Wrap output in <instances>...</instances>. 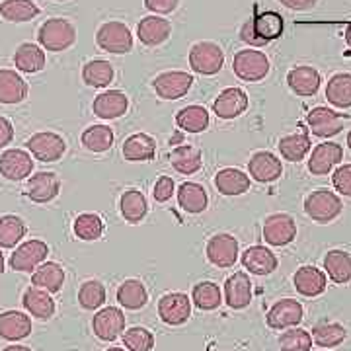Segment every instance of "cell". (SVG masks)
I'll return each instance as SVG.
<instances>
[{"instance_id":"e575fe53","label":"cell","mask_w":351,"mask_h":351,"mask_svg":"<svg viewBox=\"0 0 351 351\" xmlns=\"http://www.w3.org/2000/svg\"><path fill=\"white\" fill-rule=\"evenodd\" d=\"M117 302L125 306L127 311H138L149 302V293L143 281L138 279H127L117 289Z\"/></svg>"},{"instance_id":"7a4b0ae2","label":"cell","mask_w":351,"mask_h":351,"mask_svg":"<svg viewBox=\"0 0 351 351\" xmlns=\"http://www.w3.org/2000/svg\"><path fill=\"white\" fill-rule=\"evenodd\" d=\"M38 39L47 51L59 53V51L69 49L75 43L76 29L75 25L64 18H51L39 27Z\"/></svg>"},{"instance_id":"c3c4849f","label":"cell","mask_w":351,"mask_h":351,"mask_svg":"<svg viewBox=\"0 0 351 351\" xmlns=\"http://www.w3.org/2000/svg\"><path fill=\"white\" fill-rule=\"evenodd\" d=\"M73 230H75V234L80 240H86V242L98 240L104 234V221H101L98 215L82 213L75 219Z\"/></svg>"},{"instance_id":"cb8c5ba5","label":"cell","mask_w":351,"mask_h":351,"mask_svg":"<svg viewBox=\"0 0 351 351\" xmlns=\"http://www.w3.org/2000/svg\"><path fill=\"white\" fill-rule=\"evenodd\" d=\"M127 108H129V98L121 90H108L100 94L94 100V115H98L101 119H117L121 115H125Z\"/></svg>"},{"instance_id":"94428289","label":"cell","mask_w":351,"mask_h":351,"mask_svg":"<svg viewBox=\"0 0 351 351\" xmlns=\"http://www.w3.org/2000/svg\"><path fill=\"white\" fill-rule=\"evenodd\" d=\"M4 271V256H2V252H0V274Z\"/></svg>"},{"instance_id":"91938a15","label":"cell","mask_w":351,"mask_h":351,"mask_svg":"<svg viewBox=\"0 0 351 351\" xmlns=\"http://www.w3.org/2000/svg\"><path fill=\"white\" fill-rule=\"evenodd\" d=\"M346 41L350 43V47H351V22L348 24V27H346Z\"/></svg>"},{"instance_id":"f907efd6","label":"cell","mask_w":351,"mask_h":351,"mask_svg":"<svg viewBox=\"0 0 351 351\" xmlns=\"http://www.w3.org/2000/svg\"><path fill=\"white\" fill-rule=\"evenodd\" d=\"M279 348L281 351H311L313 336H311V332H306L302 328H291L281 334Z\"/></svg>"},{"instance_id":"680465c9","label":"cell","mask_w":351,"mask_h":351,"mask_svg":"<svg viewBox=\"0 0 351 351\" xmlns=\"http://www.w3.org/2000/svg\"><path fill=\"white\" fill-rule=\"evenodd\" d=\"M2 351H32L27 346H8V348H4Z\"/></svg>"},{"instance_id":"74e56055","label":"cell","mask_w":351,"mask_h":351,"mask_svg":"<svg viewBox=\"0 0 351 351\" xmlns=\"http://www.w3.org/2000/svg\"><path fill=\"white\" fill-rule=\"evenodd\" d=\"M176 123L188 133H201L209 127V112L203 106L182 108L176 115Z\"/></svg>"},{"instance_id":"ba28073f","label":"cell","mask_w":351,"mask_h":351,"mask_svg":"<svg viewBox=\"0 0 351 351\" xmlns=\"http://www.w3.org/2000/svg\"><path fill=\"white\" fill-rule=\"evenodd\" d=\"M191 84H193V76L184 71H168L152 80L154 92L162 100H180L182 96L188 94Z\"/></svg>"},{"instance_id":"f546056e","label":"cell","mask_w":351,"mask_h":351,"mask_svg":"<svg viewBox=\"0 0 351 351\" xmlns=\"http://www.w3.org/2000/svg\"><path fill=\"white\" fill-rule=\"evenodd\" d=\"M22 304H24V308L27 313L39 318V320H49L51 316L55 314V301L51 299V295L45 289H25L24 297H22Z\"/></svg>"},{"instance_id":"f1b7e54d","label":"cell","mask_w":351,"mask_h":351,"mask_svg":"<svg viewBox=\"0 0 351 351\" xmlns=\"http://www.w3.org/2000/svg\"><path fill=\"white\" fill-rule=\"evenodd\" d=\"M215 188L223 195H242L250 189V176L239 168H223L215 174Z\"/></svg>"},{"instance_id":"83f0119b","label":"cell","mask_w":351,"mask_h":351,"mask_svg":"<svg viewBox=\"0 0 351 351\" xmlns=\"http://www.w3.org/2000/svg\"><path fill=\"white\" fill-rule=\"evenodd\" d=\"M27 96V82L16 71L2 69L0 71V104L14 106L25 100Z\"/></svg>"},{"instance_id":"7dc6e473","label":"cell","mask_w":351,"mask_h":351,"mask_svg":"<svg viewBox=\"0 0 351 351\" xmlns=\"http://www.w3.org/2000/svg\"><path fill=\"white\" fill-rule=\"evenodd\" d=\"M82 145L90 152L110 151L113 145V131L106 125H90L82 133Z\"/></svg>"},{"instance_id":"9f6ffc18","label":"cell","mask_w":351,"mask_h":351,"mask_svg":"<svg viewBox=\"0 0 351 351\" xmlns=\"http://www.w3.org/2000/svg\"><path fill=\"white\" fill-rule=\"evenodd\" d=\"M12 137H14L12 123H10L6 117H2V115H0V149H2V147H6V145H10Z\"/></svg>"},{"instance_id":"bcb514c9","label":"cell","mask_w":351,"mask_h":351,"mask_svg":"<svg viewBox=\"0 0 351 351\" xmlns=\"http://www.w3.org/2000/svg\"><path fill=\"white\" fill-rule=\"evenodd\" d=\"M82 80L92 88L108 86L113 80V66L104 59L88 61L82 69Z\"/></svg>"},{"instance_id":"60d3db41","label":"cell","mask_w":351,"mask_h":351,"mask_svg":"<svg viewBox=\"0 0 351 351\" xmlns=\"http://www.w3.org/2000/svg\"><path fill=\"white\" fill-rule=\"evenodd\" d=\"M119 207H121V215L125 217L127 223H141L149 211L147 197L137 189H127L121 195Z\"/></svg>"},{"instance_id":"44dd1931","label":"cell","mask_w":351,"mask_h":351,"mask_svg":"<svg viewBox=\"0 0 351 351\" xmlns=\"http://www.w3.org/2000/svg\"><path fill=\"white\" fill-rule=\"evenodd\" d=\"M225 301L230 308H246L252 301V281L244 271L230 276L225 281Z\"/></svg>"},{"instance_id":"d6a6232c","label":"cell","mask_w":351,"mask_h":351,"mask_svg":"<svg viewBox=\"0 0 351 351\" xmlns=\"http://www.w3.org/2000/svg\"><path fill=\"white\" fill-rule=\"evenodd\" d=\"M14 64L18 71L27 73V75H34L43 71L45 66V53L38 47L36 43H22L16 53H14Z\"/></svg>"},{"instance_id":"816d5d0a","label":"cell","mask_w":351,"mask_h":351,"mask_svg":"<svg viewBox=\"0 0 351 351\" xmlns=\"http://www.w3.org/2000/svg\"><path fill=\"white\" fill-rule=\"evenodd\" d=\"M123 346L129 351H151L154 348V336L147 328L133 326L123 332Z\"/></svg>"},{"instance_id":"f6af8a7d","label":"cell","mask_w":351,"mask_h":351,"mask_svg":"<svg viewBox=\"0 0 351 351\" xmlns=\"http://www.w3.org/2000/svg\"><path fill=\"white\" fill-rule=\"evenodd\" d=\"M27 232L25 223L16 215L0 217V248H14Z\"/></svg>"},{"instance_id":"4dcf8cb0","label":"cell","mask_w":351,"mask_h":351,"mask_svg":"<svg viewBox=\"0 0 351 351\" xmlns=\"http://www.w3.org/2000/svg\"><path fill=\"white\" fill-rule=\"evenodd\" d=\"M154 154H156V143L145 133H135L123 143V158L129 162H147L154 158Z\"/></svg>"},{"instance_id":"681fc988","label":"cell","mask_w":351,"mask_h":351,"mask_svg":"<svg viewBox=\"0 0 351 351\" xmlns=\"http://www.w3.org/2000/svg\"><path fill=\"white\" fill-rule=\"evenodd\" d=\"M78 302L82 308L86 311H96L106 302V287L104 283L96 281V279H88L80 285L78 291Z\"/></svg>"},{"instance_id":"277c9868","label":"cell","mask_w":351,"mask_h":351,"mask_svg":"<svg viewBox=\"0 0 351 351\" xmlns=\"http://www.w3.org/2000/svg\"><path fill=\"white\" fill-rule=\"evenodd\" d=\"M225 64V53L213 41H199L189 51V66L199 75H217Z\"/></svg>"},{"instance_id":"11a10c76","label":"cell","mask_w":351,"mask_h":351,"mask_svg":"<svg viewBox=\"0 0 351 351\" xmlns=\"http://www.w3.org/2000/svg\"><path fill=\"white\" fill-rule=\"evenodd\" d=\"M180 0H145V6L154 14H170L178 8Z\"/></svg>"},{"instance_id":"ffe728a7","label":"cell","mask_w":351,"mask_h":351,"mask_svg":"<svg viewBox=\"0 0 351 351\" xmlns=\"http://www.w3.org/2000/svg\"><path fill=\"white\" fill-rule=\"evenodd\" d=\"M248 172L250 176L260 182V184H269V182H276L279 176L283 174V166L281 160L277 158L276 154L267 151L256 152L248 162Z\"/></svg>"},{"instance_id":"9c48e42d","label":"cell","mask_w":351,"mask_h":351,"mask_svg":"<svg viewBox=\"0 0 351 351\" xmlns=\"http://www.w3.org/2000/svg\"><path fill=\"white\" fill-rule=\"evenodd\" d=\"M158 316L168 326H182L191 316V301L184 293H168L158 301Z\"/></svg>"},{"instance_id":"6125c7cd","label":"cell","mask_w":351,"mask_h":351,"mask_svg":"<svg viewBox=\"0 0 351 351\" xmlns=\"http://www.w3.org/2000/svg\"><path fill=\"white\" fill-rule=\"evenodd\" d=\"M348 147H350V149H351V131H350V133H348Z\"/></svg>"},{"instance_id":"836d02e7","label":"cell","mask_w":351,"mask_h":351,"mask_svg":"<svg viewBox=\"0 0 351 351\" xmlns=\"http://www.w3.org/2000/svg\"><path fill=\"white\" fill-rule=\"evenodd\" d=\"M207 191L195 182H186L178 189V203L188 213H203L207 209Z\"/></svg>"},{"instance_id":"8fae6325","label":"cell","mask_w":351,"mask_h":351,"mask_svg":"<svg viewBox=\"0 0 351 351\" xmlns=\"http://www.w3.org/2000/svg\"><path fill=\"white\" fill-rule=\"evenodd\" d=\"M47 254H49V246L43 240H27L24 244H20L10 256V267L16 271L38 269L39 265L45 262Z\"/></svg>"},{"instance_id":"8d00e7d4","label":"cell","mask_w":351,"mask_h":351,"mask_svg":"<svg viewBox=\"0 0 351 351\" xmlns=\"http://www.w3.org/2000/svg\"><path fill=\"white\" fill-rule=\"evenodd\" d=\"M326 98L336 108H351V75L338 73L328 80Z\"/></svg>"},{"instance_id":"52a82bcc","label":"cell","mask_w":351,"mask_h":351,"mask_svg":"<svg viewBox=\"0 0 351 351\" xmlns=\"http://www.w3.org/2000/svg\"><path fill=\"white\" fill-rule=\"evenodd\" d=\"M96 41L100 45V49L106 53H115V55H123L133 49V36L131 29L121 22H106L96 34Z\"/></svg>"},{"instance_id":"4fadbf2b","label":"cell","mask_w":351,"mask_h":351,"mask_svg":"<svg viewBox=\"0 0 351 351\" xmlns=\"http://www.w3.org/2000/svg\"><path fill=\"white\" fill-rule=\"evenodd\" d=\"M302 316H304V308L301 302L295 299H281L269 308L265 320H267V326L274 330H287V328L299 326Z\"/></svg>"},{"instance_id":"7bdbcfd3","label":"cell","mask_w":351,"mask_h":351,"mask_svg":"<svg viewBox=\"0 0 351 351\" xmlns=\"http://www.w3.org/2000/svg\"><path fill=\"white\" fill-rule=\"evenodd\" d=\"M346 338H348V332L338 322L324 320L313 328V341L318 348H336Z\"/></svg>"},{"instance_id":"3957f363","label":"cell","mask_w":351,"mask_h":351,"mask_svg":"<svg viewBox=\"0 0 351 351\" xmlns=\"http://www.w3.org/2000/svg\"><path fill=\"white\" fill-rule=\"evenodd\" d=\"M343 205L334 191L326 188L314 189L313 193L304 199V213L316 223H330L341 213Z\"/></svg>"},{"instance_id":"7402d4cb","label":"cell","mask_w":351,"mask_h":351,"mask_svg":"<svg viewBox=\"0 0 351 351\" xmlns=\"http://www.w3.org/2000/svg\"><path fill=\"white\" fill-rule=\"evenodd\" d=\"M293 283L302 297H318L326 289V274L314 265H302L293 276Z\"/></svg>"},{"instance_id":"db71d44e","label":"cell","mask_w":351,"mask_h":351,"mask_svg":"<svg viewBox=\"0 0 351 351\" xmlns=\"http://www.w3.org/2000/svg\"><path fill=\"white\" fill-rule=\"evenodd\" d=\"M174 180L170 176H160L158 182L154 184V189H152V197L158 201V203H164L168 201L172 195H174Z\"/></svg>"},{"instance_id":"f35d334b","label":"cell","mask_w":351,"mask_h":351,"mask_svg":"<svg viewBox=\"0 0 351 351\" xmlns=\"http://www.w3.org/2000/svg\"><path fill=\"white\" fill-rule=\"evenodd\" d=\"M170 162L174 166L176 172L180 174H195L197 170H201L203 166V158H201V152L195 147H189V145H182L172 151L170 154Z\"/></svg>"},{"instance_id":"d590c367","label":"cell","mask_w":351,"mask_h":351,"mask_svg":"<svg viewBox=\"0 0 351 351\" xmlns=\"http://www.w3.org/2000/svg\"><path fill=\"white\" fill-rule=\"evenodd\" d=\"M324 269L328 277L338 283H350L351 281V256L343 250H330L324 256Z\"/></svg>"},{"instance_id":"be15d7a7","label":"cell","mask_w":351,"mask_h":351,"mask_svg":"<svg viewBox=\"0 0 351 351\" xmlns=\"http://www.w3.org/2000/svg\"><path fill=\"white\" fill-rule=\"evenodd\" d=\"M106 351H125V350H121V348H110V350H106Z\"/></svg>"},{"instance_id":"ac0fdd59","label":"cell","mask_w":351,"mask_h":351,"mask_svg":"<svg viewBox=\"0 0 351 351\" xmlns=\"http://www.w3.org/2000/svg\"><path fill=\"white\" fill-rule=\"evenodd\" d=\"M248 108V96L242 88H226L213 101V112L221 119H234Z\"/></svg>"},{"instance_id":"ab89813d","label":"cell","mask_w":351,"mask_h":351,"mask_svg":"<svg viewBox=\"0 0 351 351\" xmlns=\"http://www.w3.org/2000/svg\"><path fill=\"white\" fill-rule=\"evenodd\" d=\"M311 137L308 133H293V135H287L279 141V151H281V156L289 160V162H299L306 156V152L311 151Z\"/></svg>"},{"instance_id":"30bf717a","label":"cell","mask_w":351,"mask_h":351,"mask_svg":"<svg viewBox=\"0 0 351 351\" xmlns=\"http://www.w3.org/2000/svg\"><path fill=\"white\" fill-rule=\"evenodd\" d=\"M297 237V223L291 215H269L263 223V239L271 246H287Z\"/></svg>"},{"instance_id":"5b68a950","label":"cell","mask_w":351,"mask_h":351,"mask_svg":"<svg viewBox=\"0 0 351 351\" xmlns=\"http://www.w3.org/2000/svg\"><path fill=\"white\" fill-rule=\"evenodd\" d=\"M234 75L244 82H260L269 73V61L262 51L244 49L234 55Z\"/></svg>"},{"instance_id":"4316f807","label":"cell","mask_w":351,"mask_h":351,"mask_svg":"<svg viewBox=\"0 0 351 351\" xmlns=\"http://www.w3.org/2000/svg\"><path fill=\"white\" fill-rule=\"evenodd\" d=\"M32 334V318L20 311H6L0 314V338L8 341L27 338Z\"/></svg>"},{"instance_id":"9a60e30c","label":"cell","mask_w":351,"mask_h":351,"mask_svg":"<svg viewBox=\"0 0 351 351\" xmlns=\"http://www.w3.org/2000/svg\"><path fill=\"white\" fill-rule=\"evenodd\" d=\"M346 115H339L330 108H314L313 112L306 115V123L311 127L313 135L316 137H334L338 135L343 127Z\"/></svg>"},{"instance_id":"5bb4252c","label":"cell","mask_w":351,"mask_h":351,"mask_svg":"<svg viewBox=\"0 0 351 351\" xmlns=\"http://www.w3.org/2000/svg\"><path fill=\"white\" fill-rule=\"evenodd\" d=\"M94 334L104 341H113L125 330V314L115 306H106L96 313L92 320Z\"/></svg>"},{"instance_id":"603a6c76","label":"cell","mask_w":351,"mask_h":351,"mask_svg":"<svg viewBox=\"0 0 351 351\" xmlns=\"http://www.w3.org/2000/svg\"><path fill=\"white\" fill-rule=\"evenodd\" d=\"M170 34H172V24L160 16H147L137 25V36L141 43H145L149 47H156V45L164 43L170 38Z\"/></svg>"},{"instance_id":"7c38bea8","label":"cell","mask_w":351,"mask_h":351,"mask_svg":"<svg viewBox=\"0 0 351 351\" xmlns=\"http://www.w3.org/2000/svg\"><path fill=\"white\" fill-rule=\"evenodd\" d=\"M207 260L217 267H232L239 260V240L232 234H215L207 242Z\"/></svg>"},{"instance_id":"d4e9b609","label":"cell","mask_w":351,"mask_h":351,"mask_svg":"<svg viewBox=\"0 0 351 351\" xmlns=\"http://www.w3.org/2000/svg\"><path fill=\"white\" fill-rule=\"evenodd\" d=\"M287 84L297 96L308 98V96H314L318 92V88H320V75H318L316 69L306 66V64L295 66V69L289 71Z\"/></svg>"},{"instance_id":"f5cc1de1","label":"cell","mask_w":351,"mask_h":351,"mask_svg":"<svg viewBox=\"0 0 351 351\" xmlns=\"http://www.w3.org/2000/svg\"><path fill=\"white\" fill-rule=\"evenodd\" d=\"M332 182H334L336 191H339L346 197H351V164L339 166L338 170L334 172V176H332Z\"/></svg>"},{"instance_id":"8992f818","label":"cell","mask_w":351,"mask_h":351,"mask_svg":"<svg viewBox=\"0 0 351 351\" xmlns=\"http://www.w3.org/2000/svg\"><path fill=\"white\" fill-rule=\"evenodd\" d=\"M27 151L32 156L41 162H57L64 152H66V143L61 135L51 133V131H41L27 138L25 143Z\"/></svg>"},{"instance_id":"6da1fadb","label":"cell","mask_w":351,"mask_h":351,"mask_svg":"<svg viewBox=\"0 0 351 351\" xmlns=\"http://www.w3.org/2000/svg\"><path fill=\"white\" fill-rule=\"evenodd\" d=\"M283 34V18L277 12H262L242 25L240 38L250 45H265Z\"/></svg>"},{"instance_id":"b9f144b4","label":"cell","mask_w":351,"mask_h":351,"mask_svg":"<svg viewBox=\"0 0 351 351\" xmlns=\"http://www.w3.org/2000/svg\"><path fill=\"white\" fill-rule=\"evenodd\" d=\"M191 301L199 311H215L221 306L223 295L221 289L213 281H201L191 291Z\"/></svg>"},{"instance_id":"6f0895ef","label":"cell","mask_w":351,"mask_h":351,"mask_svg":"<svg viewBox=\"0 0 351 351\" xmlns=\"http://www.w3.org/2000/svg\"><path fill=\"white\" fill-rule=\"evenodd\" d=\"M281 4H285L291 10H311L316 0H279Z\"/></svg>"},{"instance_id":"d6986e66","label":"cell","mask_w":351,"mask_h":351,"mask_svg":"<svg viewBox=\"0 0 351 351\" xmlns=\"http://www.w3.org/2000/svg\"><path fill=\"white\" fill-rule=\"evenodd\" d=\"M343 149L338 143H320L313 151V156L308 160V170L313 176H328L336 164L341 162Z\"/></svg>"},{"instance_id":"ee69618b","label":"cell","mask_w":351,"mask_h":351,"mask_svg":"<svg viewBox=\"0 0 351 351\" xmlns=\"http://www.w3.org/2000/svg\"><path fill=\"white\" fill-rule=\"evenodd\" d=\"M39 14L32 0H4L0 4V16L8 22H29Z\"/></svg>"},{"instance_id":"484cf974","label":"cell","mask_w":351,"mask_h":351,"mask_svg":"<svg viewBox=\"0 0 351 351\" xmlns=\"http://www.w3.org/2000/svg\"><path fill=\"white\" fill-rule=\"evenodd\" d=\"M242 265L254 276H269L277 269V258L265 246H250L242 254Z\"/></svg>"},{"instance_id":"2e32d148","label":"cell","mask_w":351,"mask_h":351,"mask_svg":"<svg viewBox=\"0 0 351 351\" xmlns=\"http://www.w3.org/2000/svg\"><path fill=\"white\" fill-rule=\"evenodd\" d=\"M34 170V160L25 151L20 149H10V151L2 152L0 156V174L6 180L12 182H20L25 180L27 176H32Z\"/></svg>"},{"instance_id":"e0dca14e","label":"cell","mask_w":351,"mask_h":351,"mask_svg":"<svg viewBox=\"0 0 351 351\" xmlns=\"http://www.w3.org/2000/svg\"><path fill=\"white\" fill-rule=\"evenodd\" d=\"M59 189H61V180L57 178V174L38 172V174L29 176L25 193L36 203H47V201L55 199L59 195Z\"/></svg>"},{"instance_id":"1f68e13d","label":"cell","mask_w":351,"mask_h":351,"mask_svg":"<svg viewBox=\"0 0 351 351\" xmlns=\"http://www.w3.org/2000/svg\"><path fill=\"white\" fill-rule=\"evenodd\" d=\"M32 283L47 293H59L64 283V269L57 262L41 263L32 276Z\"/></svg>"},{"instance_id":"e7e4bbea","label":"cell","mask_w":351,"mask_h":351,"mask_svg":"<svg viewBox=\"0 0 351 351\" xmlns=\"http://www.w3.org/2000/svg\"><path fill=\"white\" fill-rule=\"evenodd\" d=\"M57 2H64V0H57Z\"/></svg>"}]
</instances>
